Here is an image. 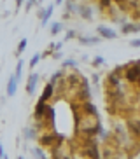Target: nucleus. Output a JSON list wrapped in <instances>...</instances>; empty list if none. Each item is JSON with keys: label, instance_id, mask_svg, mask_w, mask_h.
<instances>
[{"label": "nucleus", "instance_id": "f257e3e1", "mask_svg": "<svg viewBox=\"0 0 140 159\" xmlns=\"http://www.w3.org/2000/svg\"><path fill=\"white\" fill-rule=\"evenodd\" d=\"M96 32H98V35H100V37H103V39H116V35H117L114 30L107 28V26H98Z\"/></svg>", "mask_w": 140, "mask_h": 159}, {"label": "nucleus", "instance_id": "f03ea898", "mask_svg": "<svg viewBox=\"0 0 140 159\" xmlns=\"http://www.w3.org/2000/svg\"><path fill=\"white\" fill-rule=\"evenodd\" d=\"M37 80H39V75L37 74H32L30 79H28V84H26V93L28 94H33L35 93V88H37Z\"/></svg>", "mask_w": 140, "mask_h": 159}, {"label": "nucleus", "instance_id": "7ed1b4c3", "mask_svg": "<svg viewBox=\"0 0 140 159\" xmlns=\"http://www.w3.org/2000/svg\"><path fill=\"white\" fill-rule=\"evenodd\" d=\"M16 88H18V77H16V75H11L9 84H7V96H14Z\"/></svg>", "mask_w": 140, "mask_h": 159}, {"label": "nucleus", "instance_id": "20e7f679", "mask_svg": "<svg viewBox=\"0 0 140 159\" xmlns=\"http://www.w3.org/2000/svg\"><path fill=\"white\" fill-rule=\"evenodd\" d=\"M53 9H54V5H47L46 11H40V23L46 25L47 21H49V18H51L53 14Z\"/></svg>", "mask_w": 140, "mask_h": 159}, {"label": "nucleus", "instance_id": "39448f33", "mask_svg": "<svg viewBox=\"0 0 140 159\" xmlns=\"http://www.w3.org/2000/svg\"><path fill=\"white\" fill-rule=\"evenodd\" d=\"M51 94H53V84L49 82V84L46 86V89H44L42 96H40V102H47V100L51 98Z\"/></svg>", "mask_w": 140, "mask_h": 159}, {"label": "nucleus", "instance_id": "423d86ee", "mask_svg": "<svg viewBox=\"0 0 140 159\" xmlns=\"http://www.w3.org/2000/svg\"><path fill=\"white\" fill-rule=\"evenodd\" d=\"M121 32H123V33H130V32H140V25H124Z\"/></svg>", "mask_w": 140, "mask_h": 159}, {"label": "nucleus", "instance_id": "0eeeda50", "mask_svg": "<svg viewBox=\"0 0 140 159\" xmlns=\"http://www.w3.org/2000/svg\"><path fill=\"white\" fill-rule=\"evenodd\" d=\"M100 42V37H82L81 39V44H96Z\"/></svg>", "mask_w": 140, "mask_h": 159}, {"label": "nucleus", "instance_id": "6e6552de", "mask_svg": "<svg viewBox=\"0 0 140 159\" xmlns=\"http://www.w3.org/2000/svg\"><path fill=\"white\" fill-rule=\"evenodd\" d=\"M60 32H61V25L60 23H53L51 25V33L56 35V33H60Z\"/></svg>", "mask_w": 140, "mask_h": 159}, {"label": "nucleus", "instance_id": "1a4fd4ad", "mask_svg": "<svg viewBox=\"0 0 140 159\" xmlns=\"http://www.w3.org/2000/svg\"><path fill=\"white\" fill-rule=\"evenodd\" d=\"M26 44H28V40H26V39H23V40L19 42V47H18V54H21V52L25 51V47H26Z\"/></svg>", "mask_w": 140, "mask_h": 159}, {"label": "nucleus", "instance_id": "9d476101", "mask_svg": "<svg viewBox=\"0 0 140 159\" xmlns=\"http://www.w3.org/2000/svg\"><path fill=\"white\" fill-rule=\"evenodd\" d=\"M40 54H33V58H32V61H30V66H32V68H33V66H35V65H37V63H39V60H40Z\"/></svg>", "mask_w": 140, "mask_h": 159}, {"label": "nucleus", "instance_id": "9b49d317", "mask_svg": "<svg viewBox=\"0 0 140 159\" xmlns=\"http://www.w3.org/2000/svg\"><path fill=\"white\" fill-rule=\"evenodd\" d=\"M21 72H23V61H18V68H16V77H21Z\"/></svg>", "mask_w": 140, "mask_h": 159}, {"label": "nucleus", "instance_id": "f8f14e48", "mask_svg": "<svg viewBox=\"0 0 140 159\" xmlns=\"http://www.w3.org/2000/svg\"><path fill=\"white\" fill-rule=\"evenodd\" d=\"M35 2H39V0H28V2H26V11L32 9L33 5H35Z\"/></svg>", "mask_w": 140, "mask_h": 159}, {"label": "nucleus", "instance_id": "ddd939ff", "mask_svg": "<svg viewBox=\"0 0 140 159\" xmlns=\"http://www.w3.org/2000/svg\"><path fill=\"white\" fill-rule=\"evenodd\" d=\"M35 156H37V159H46V156L42 154L40 149H35Z\"/></svg>", "mask_w": 140, "mask_h": 159}, {"label": "nucleus", "instance_id": "4468645a", "mask_svg": "<svg viewBox=\"0 0 140 159\" xmlns=\"http://www.w3.org/2000/svg\"><path fill=\"white\" fill-rule=\"evenodd\" d=\"M63 66H75V61L74 60H67L65 63H63Z\"/></svg>", "mask_w": 140, "mask_h": 159}, {"label": "nucleus", "instance_id": "2eb2a0df", "mask_svg": "<svg viewBox=\"0 0 140 159\" xmlns=\"http://www.w3.org/2000/svg\"><path fill=\"white\" fill-rule=\"evenodd\" d=\"M131 47H140V39H135V40H131Z\"/></svg>", "mask_w": 140, "mask_h": 159}, {"label": "nucleus", "instance_id": "dca6fc26", "mask_svg": "<svg viewBox=\"0 0 140 159\" xmlns=\"http://www.w3.org/2000/svg\"><path fill=\"white\" fill-rule=\"evenodd\" d=\"M102 63H103V58H96V60L93 61V65H95V66H98V65H102Z\"/></svg>", "mask_w": 140, "mask_h": 159}, {"label": "nucleus", "instance_id": "f3484780", "mask_svg": "<svg viewBox=\"0 0 140 159\" xmlns=\"http://www.w3.org/2000/svg\"><path fill=\"white\" fill-rule=\"evenodd\" d=\"M5 154H4V147H2V143H0V159H4Z\"/></svg>", "mask_w": 140, "mask_h": 159}, {"label": "nucleus", "instance_id": "a211bd4d", "mask_svg": "<svg viewBox=\"0 0 140 159\" xmlns=\"http://www.w3.org/2000/svg\"><path fill=\"white\" fill-rule=\"evenodd\" d=\"M70 37H75V32H68V33H67V39H70Z\"/></svg>", "mask_w": 140, "mask_h": 159}, {"label": "nucleus", "instance_id": "6ab92c4d", "mask_svg": "<svg viewBox=\"0 0 140 159\" xmlns=\"http://www.w3.org/2000/svg\"><path fill=\"white\" fill-rule=\"evenodd\" d=\"M102 5H109V0H102Z\"/></svg>", "mask_w": 140, "mask_h": 159}, {"label": "nucleus", "instance_id": "aec40b11", "mask_svg": "<svg viewBox=\"0 0 140 159\" xmlns=\"http://www.w3.org/2000/svg\"><path fill=\"white\" fill-rule=\"evenodd\" d=\"M61 2H63V0H56V5H60Z\"/></svg>", "mask_w": 140, "mask_h": 159}, {"label": "nucleus", "instance_id": "412c9836", "mask_svg": "<svg viewBox=\"0 0 140 159\" xmlns=\"http://www.w3.org/2000/svg\"><path fill=\"white\" fill-rule=\"evenodd\" d=\"M21 4H23V0H18V7H19V5H21Z\"/></svg>", "mask_w": 140, "mask_h": 159}, {"label": "nucleus", "instance_id": "4be33fe9", "mask_svg": "<svg viewBox=\"0 0 140 159\" xmlns=\"http://www.w3.org/2000/svg\"><path fill=\"white\" fill-rule=\"evenodd\" d=\"M117 2H123V0H117Z\"/></svg>", "mask_w": 140, "mask_h": 159}, {"label": "nucleus", "instance_id": "5701e85b", "mask_svg": "<svg viewBox=\"0 0 140 159\" xmlns=\"http://www.w3.org/2000/svg\"><path fill=\"white\" fill-rule=\"evenodd\" d=\"M39 2H42V0H39Z\"/></svg>", "mask_w": 140, "mask_h": 159}, {"label": "nucleus", "instance_id": "b1692460", "mask_svg": "<svg viewBox=\"0 0 140 159\" xmlns=\"http://www.w3.org/2000/svg\"><path fill=\"white\" fill-rule=\"evenodd\" d=\"M4 159H7V157H4Z\"/></svg>", "mask_w": 140, "mask_h": 159}]
</instances>
